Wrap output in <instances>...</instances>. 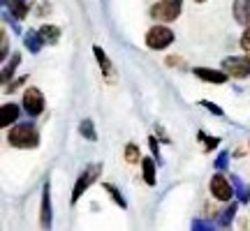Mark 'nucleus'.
Wrapping results in <instances>:
<instances>
[{
    "mask_svg": "<svg viewBox=\"0 0 250 231\" xmlns=\"http://www.w3.org/2000/svg\"><path fill=\"white\" fill-rule=\"evenodd\" d=\"M192 229H213V222H204V220H195Z\"/></svg>",
    "mask_w": 250,
    "mask_h": 231,
    "instance_id": "29",
    "label": "nucleus"
},
{
    "mask_svg": "<svg viewBox=\"0 0 250 231\" xmlns=\"http://www.w3.org/2000/svg\"><path fill=\"white\" fill-rule=\"evenodd\" d=\"M215 171H225L227 167H229V153H218V157H215Z\"/></svg>",
    "mask_w": 250,
    "mask_h": 231,
    "instance_id": "24",
    "label": "nucleus"
},
{
    "mask_svg": "<svg viewBox=\"0 0 250 231\" xmlns=\"http://www.w3.org/2000/svg\"><path fill=\"white\" fill-rule=\"evenodd\" d=\"M93 54H95V58H98V62H100V70L104 72V74H111V60L104 56V51H102L100 46H95V49H93Z\"/></svg>",
    "mask_w": 250,
    "mask_h": 231,
    "instance_id": "21",
    "label": "nucleus"
},
{
    "mask_svg": "<svg viewBox=\"0 0 250 231\" xmlns=\"http://www.w3.org/2000/svg\"><path fill=\"white\" fill-rule=\"evenodd\" d=\"M40 35L44 37L46 44H58V39H61V28L58 26H42L40 28Z\"/></svg>",
    "mask_w": 250,
    "mask_h": 231,
    "instance_id": "16",
    "label": "nucleus"
},
{
    "mask_svg": "<svg viewBox=\"0 0 250 231\" xmlns=\"http://www.w3.org/2000/svg\"><path fill=\"white\" fill-rule=\"evenodd\" d=\"M197 139L199 141H204V148H206V153H211V151H215L218 148V143H220V139L218 136H211V134H206V132H197Z\"/></svg>",
    "mask_w": 250,
    "mask_h": 231,
    "instance_id": "20",
    "label": "nucleus"
},
{
    "mask_svg": "<svg viewBox=\"0 0 250 231\" xmlns=\"http://www.w3.org/2000/svg\"><path fill=\"white\" fill-rule=\"evenodd\" d=\"M79 132L83 139H88V141H98V132H95V125L90 118H83L79 123Z\"/></svg>",
    "mask_w": 250,
    "mask_h": 231,
    "instance_id": "17",
    "label": "nucleus"
},
{
    "mask_svg": "<svg viewBox=\"0 0 250 231\" xmlns=\"http://www.w3.org/2000/svg\"><path fill=\"white\" fill-rule=\"evenodd\" d=\"M179 62H183V58H179V56H169V58H167V65H169V67H179Z\"/></svg>",
    "mask_w": 250,
    "mask_h": 231,
    "instance_id": "30",
    "label": "nucleus"
},
{
    "mask_svg": "<svg viewBox=\"0 0 250 231\" xmlns=\"http://www.w3.org/2000/svg\"><path fill=\"white\" fill-rule=\"evenodd\" d=\"M104 190H107L109 194H111V199L116 201L118 208H127V201H125L123 196H121V192H118V187H116V185H111V183H104Z\"/></svg>",
    "mask_w": 250,
    "mask_h": 231,
    "instance_id": "23",
    "label": "nucleus"
},
{
    "mask_svg": "<svg viewBox=\"0 0 250 231\" xmlns=\"http://www.w3.org/2000/svg\"><path fill=\"white\" fill-rule=\"evenodd\" d=\"M208 190H211L213 199H218V201H232V196H234L232 185L227 183V178H225V176H220V171H218V173L211 178Z\"/></svg>",
    "mask_w": 250,
    "mask_h": 231,
    "instance_id": "7",
    "label": "nucleus"
},
{
    "mask_svg": "<svg viewBox=\"0 0 250 231\" xmlns=\"http://www.w3.org/2000/svg\"><path fill=\"white\" fill-rule=\"evenodd\" d=\"M155 157H144L142 160V176H144V180H146V185H155L158 183V178H155Z\"/></svg>",
    "mask_w": 250,
    "mask_h": 231,
    "instance_id": "13",
    "label": "nucleus"
},
{
    "mask_svg": "<svg viewBox=\"0 0 250 231\" xmlns=\"http://www.w3.org/2000/svg\"><path fill=\"white\" fill-rule=\"evenodd\" d=\"M7 141H9V146L23 148V151H28V148H37V146H40V132L33 127V123H19L9 130Z\"/></svg>",
    "mask_w": 250,
    "mask_h": 231,
    "instance_id": "1",
    "label": "nucleus"
},
{
    "mask_svg": "<svg viewBox=\"0 0 250 231\" xmlns=\"http://www.w3.org/2000/svg\"><path fill=\"white\" fill-rule=\"evenodd\" d=\"M241 49L250 56V28L246 30V33H243V37H241Z\"/></svg>",
    "mask_w": 250,
    "mask_h": 231,
    "instance_id": "28",
    "label": "nucleus"
},
{
    "mask_svg": "<svg viewBox=\"0 0 250 231\" xmlns=\"http://www.w3.org/2000/svg\"><path fill=\"white\" fill-rule=\"evenodd\" d=\"M21 83H26V77H21V79H17V81H14V83H12V86H7V88H5V90H7V93H12V90H17L19 86H21Z\"/></svg>",
    "mask_w": 250,
    "mask_h": 231,
    "instance_id": "31",
    "label": "nucleus"
},
{
    "mask_svg": "<svg viewBox=\"0 0 250 231\" xmlns=\"http://www.w3.org/2000/svg\"><path fill=\"white\" fill-rule=\"evenodd\" d=\"M28 9L30 7H28L26 0H7V12L17 19V21H21V19L28 17Z\"/></svg>",
    "mask_w": 250,
    "mask_h": 231,
    "instance_id": "14",
    "label": "nucleus"
},
{
    "mask_svg": "<svg viewBox=\"0 0 250 231\" xmlns=\"http://www.w3.org/2000/svg\"><path fill=\"white\" fill-rule=\"evenodd\" d=\"M232 185H234V190H236L239 201H241V204H248V201H250V187L243 185V180L239 176H232Z\"/></svg>",
    "mask_w": 250,
    "mask_h": 231,
    "instance_id": "18",
    "label": "nucleus"
},
{
    "mask_svg": "<svg viewBox=\"0 0 250 231\" xmlns=\"http://www.w3.org/2000/svg\"><path fill=\"white\" fill-rule=\"evenodd\" d=\"M100 173H102V167H100V164H88L86 169L81 171L79 178H77V183H74V190H72V204H77L81 196L86 194V190L98 180Z\"/></svg>",
    "mask_w": 250,
    "mask_h": 231,
    "instance_id": "2",
    "label": "nucleus"
},
{
    "mask_svg": "<svg viewBox=\"0 0 250 231\" xmlns=\"http://www.w3.org/2000/svg\"><path fill=\"white\" fill-rule=\"evenodd\" d=\"M199 104H202L204 109H208V111H211L213 116H223V109H220V107H215V104H211V102H206V99H202Z\"/></svg>",
    "mask_w": 250,
    "mask_h": 231,
    "instance_id": "27",
    "label": "nucleus"
},
{
    "mask_svg": "<svg viewBox=\"0 0 250 231\" xmlns=\"http://www.w3.org/2000/svg\"><path fill=\"white\" fill-rule=\"evenodd\" d=\"M223 70L234 79H246L250 74V56H229L223 60Z\"/></svg>",
    "mask_w": 250,
    "mask_h": 231,
    "instance_id": "5",
    "label": "nucleus"
},
{
    "mask_svg": "<svg viewBox=\"0 0 250 231\" xmlns=\"http://www.w3.org/2000/svg\"><path fill=\"white\" fill-rule=\"evenodd\" d=\"M19 114H21V109L17 104H2V109H0V125L2 127L14 125V120H19Z\"/></svg>",
    "mask_w": 250,
    "mask_h": 231,
    "instance_id": "12",
    "label": "nucleus"
},
{
    "mask_svg": "<svg viewBox=\"0 0 250 231\" xmlns=\"http://www.w3.org/2000/svg\"><path fill=\"white\" fill-rule=\"evenodd\" d=\"M181 9H183V0H160L151 7V17L155 21H174V19L181 17Z\"/></svg>",
    "mask_w": 250,
    "mask_h": 231,
    "instance_id": "3",
    "label": "nucleus"
},
{
    "mask_svg": "<svg viewBox=\"0 0 250 231\" xmlns=\"http://www.w3.org/2000/svg\"><path fill=\"white\" fill-rule=\"evenodd\" d=\"M125 160H127V164L142 162V153H139V148H137L134 143H127V146H125Z\"/></svg>",
    "mask_w": 250,
    "mask_h": 231,
    "instance_id": "22",
    "label": "nucleus"
},
{
    "mask_svg": "<svg viewBox=\"0 0 250 231\" xmlns=\"http://www.w3.org/2000/svg\"><path fill=\"white\" fill-rule=\"evenodd\" d=\"M21 65V54H14L9 58V62L2 67V83H9L12 81V74L17 72V67Z\"/></svg>",
    "mask_w": 250,
    "mask_h": 231,
    "instance_id": "15",
    "label": "nucleus"
},
{
    "mask_svg": "<svg viewBox=\"0 0 250 231\" xmlns=\"http://www.w3.org/2000/svg\"><path fill=\"white\" fill-rule=\"evenodd\" d=\"M232 12H234L236 23H241V26H248L250 23V0H234Z\"/></svg>",
    "mask_w": 250,
    "mask_h": 231,
    "instance_id": "10",
    "label": "nucleus"
},
{
    "mask_svg": "<svg viewBox=\"0 0 250 231\" xmlns=\"http://www.w3.org/2000/svg\"><path fill=\"white\" fill-rule=\"evenodd\" d=\"M23 44H26V49L30 54H40V49H42L46 42H44V37L40 35V30H28L26 35H23Z\"/></svg>",
    "mask_w": 250,
    "mask_h": 231,
    "instance_id": "11",
    "label": "nucleus"
},
{
    "mask_svg": "<svg viewBox=\"0 0 250 231\" xmlns=\"http://www.w3.org/2000/svg\"><path fill=\"white\" fill-rule=\"evenodd\" d=\"M174 42V33L171 28H165V26H153L148 33H146V46L153 49V51H162Z\"/></svg>",
    "mask_w": 250,
    "mask_h": 231,
    "instance_id": "4",
    "label": "nucleus"
},
{
    "mask_svg": "<svg viewBox=\"0 0 250 231\" xmlns=\"http://www.w3.org/2000/svg\"><path fill=\"white\" fill-rule=\"evenodd\" d=\"M197 2H204V0H197Z\"/></svg>",
    "mask_w": 250,
    "mask_h": 231,
    "instance_id": "32",
    "label": "nucleus"
},
{
    "mask_svg": "<svg viewBox=\"0 0 250 231\" xmlns=\"http://www.w3.org/2000/svg\"><path fill=\"white\" fill-rule=\"evenodd\" d=\"M7 49H9V42H7V33L0 30V58L7 56Z\"/></svg>",
    "mask_w": 250,
    "mask_h": 231,
    "instance_id": "26",
    "label": "nucleus"
},
{
    "mask_svg": "<svg viewBox=\"0 0 250 231\" xmlns=\"http://www.w3.org/2000/svg\"><path fill=\"white\" fill-rule=\"evenodd\" d=\"M158 141H160L158 136H151V139H148V148H151V153H153V157H155V162L160 164L162 157H160V146H158Z\"/></svg>",
    "mask_w": 250,
    "mask_h": 231,
    "instance_id": "25",
    "label": "nucleus"
},
{
    "mask_svg": "<svg viewBox=\"0 0 250 231\" xmlns=\"http://www.w3.org/2000/svg\"><path fill=\"white\" fill-rule=\"evenodd\" d=\"M239 204H241V201H232V204L225 208L223 215L218 217V224H220V227H229V224H232V217L236 215V208H239Z\"/></svg>",
    "mask_w": 250,
    "mask_h": 231,
    "instance_id": "19",
    "label": "nucleus"
},
{
    "mask_svg": "<svg viewBox=\"0 0 250 231\" xmlns=\"http://www.w3.org/2000/svg\"><path fill=\"white\" fill-rule=\"evenodd\" d=\"M51 220H54V215H51V187H49V183H44V187H42V208H40V224H42V229H49Z\"/></svg>",
    "mask_w": 250,
    "mask_h": 231,
    "instance_id": "8",
    "label": "nucleus"
},
{
    "mask_svg": "<svg viewBox=\"0 0 250 231\" xmlns=\"http://www.w3.org/2000/svg\"><path fill=\"white\" fill-rule=\"evenodd\" d=\"M192 72H195L197 79L206 81V83H218V86H220V83H225V81H227V77H229L225 70L220 72V70H208V67H195Z\"/></svg>",
    "mask_w": 250,
    "mask_h": 231,
    "instance_id": "9",
    "label": "nucleus"
},
{
    "mask_svg": "<svg viewBox=\"0 0 250 231\" xmlns=\"http://www.w3.org/2000/svg\"><path fill=\"white\" fill-rule=\"evenodd\" d=\"M23 111H26L30 118H35L44 111V95H42V90L40 88H28L23 93Z\"/></svg>",
    "mask_w": 250,
    "mask_h": 231,
    "instance_id": "6",
    "label": "nucleus"
}]
</instances>
